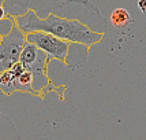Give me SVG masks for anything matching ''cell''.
I'll use <instances>...</instances> for the list:
<instances>
[{
    "instance_id": "obj_7",
    "label": "cell",
    "mask_w": 146,
    "mask_h": 140,
    "mask_svg": "<svg viewBox=\"0 0 146 140\" xmlns=\"http://www.w3.org/2000/svg\"><path fill=\"white\" fill-rule=\"evenodd\" d=\"M8 18H11V17L8 15L6 7L3 6V4H0V22H3V21H6V19H8Z\"/></svg>"
},
{
    "instance_id": "obj_9",
    "label": "cell",
    "mask_w": 146,
    "mask_h": 140,
    "mask_svg": "<svg viewBox=\"0 0 146 140\" xmlns=\"http://www.w3.org/2000/svg\"><path fill=\"white\" fill-rule=\"evenodd\" d=\"M3 34H4V33H1V32H0V41H1V38H3Z\"/></svg>"
},
{
    "instance_id": "obj_6",
    "label": "cell",
    "mask_w": 146,
    "mask_h": 140,
    "mask_svg": "<svg viewBox=\"0 0 146 140\" xmlns=\"http://www.w3.org/2000/svg\"><path fill=\"white\" fill-rule=\"evenodd\" d=\"M111 24L116 29H123V28L128 26L130 24H133L131 14L128 13L126 8H121V7L115 8L113 11L111 13Z\"/></svg>"
},
{
    "instance_id": "obj_5",
    "label": "cell",
    "mask_w": 146,
    "mask_h": 140,
    "mask_svg": "<svg viewBox=\"0 0 146 140\" xmlns=\"http://www.w3.org/2000/svg\"><path fill=\"white\" fill-rule=\"evenodd\" d=\"M23 70H25V66L19 61L18 63H15L11 69L4 70V71L0 73V91L4 95H13L14 92H17L15 81H17V78Z\"/></svg>"
},
{
    "instance_id": "obj_4",
    "label": "cell",
    "mask_w": 146,
    "mask_h": 140,
    "mask_svg": "<svg viewBox=\"0 0 146 140\" xmlns=\"http://www.w3.org/2000/svg\"><path fill=\"white\" fill-rule=\"evenodd\" d=\"M27 43L34 44L41 51H44L46 55H49L53 59H57L59 62L68 66V55H70L71 45L74 43H70L67 40L59 38L51 33L45 32H30L26 33Z\"/></svg>"
},
{
    "instance_id": "obj_8",
    "label": "cell",
    "mask_w": 146,
    "mask_h": 140,
    "mask_svg": "<svg viewBox=\"0 0 146 140\" xmlns=\"http://www.w3.org/2000/svg\"><path fill=\"white\" fill-rule=\"evenodd\" d=\"M138 7L143 14H146V0H138Z\"/></svg>"
},
{
    "instance_id": "obj_2",
    "label": "cell",
    "mask_w": 146,
    "mask_h": 140,
    "mask_svg": "<svg viewBox=\"0 0 146 140\" xmlns=\"http://www.w3.org/2000/svg\"><path fill=\"white\" fill-rule=\"evenodd\" d=\"M52 58L46 55L44 51H41L34 44L27 43L22 51L21 55V62L23 63L26 70H30L34 76V84H33V91L34 95L44 96L48 91L55 89L53 85H51L49 77H48V63Z\"/></svg>"
},
{
    "instance_id": "obj_3",
    "label": "cell",
    "mask_w": 146,
    "mask_h": 140,
    "mask_svg": "<svg viewBox=\"0 0 146 140\" xmlns=\"http://www.w3.org/2000/svg\"><path fill=\"white\" fill-rule=\"evenodd\" d=\"M26 44V33L22 32L17 25H14L10 32L3 34L0 41V73L18 63Z\"/></svg>"
},
{
    "instance_id": "obj_1",
    "label": "cell",
    "mask_w": 146,
    "mask_h": 140,
    "mask_svg": "<svg viewBox=\"0 0 146 140\" xmlns=\"http://www.w3.org/2000/svg\"><path fill=\"white\" fill-rule=\"evenodd\" d=\"M14 21H15V25L25 33H51L59 38L67 40L74 44L85 45L89 48L92 45L98 44L104 37L102 32H96L78 19L63 18L55 14H49L46 18H40L36 11L27 10L23 15L15 17Z\"/></svg>"
},
{
    "instance_id": "obj_11",
    "label": "cell",
    "mask_w": 146,
    "mask_h": 140,
    "mask_svg": "<svg viewBox=\"0 0 146 140\" xmlns=\"http://www.w3.org/2000/svg\"><path fill=\"white\" fill-rule=\"evenodd\" d=\"M0 115H1V113H0Z\"/></svg>"
},
{
    "instance_id": "obj_10",
    "label": "cell",
    "mask_w": 146,
    "mask_h": 140,
    "mask_svg": "<svg viewBox=\"0 0 146 140\" xmlns=\"http://www.w3.org/2000/svg\"><path fill=\"white\" fill-rule=\"evenodd\" d=\"M3 1H4V0H0V4H3Z\"/></svg>"
}]
</instances>
